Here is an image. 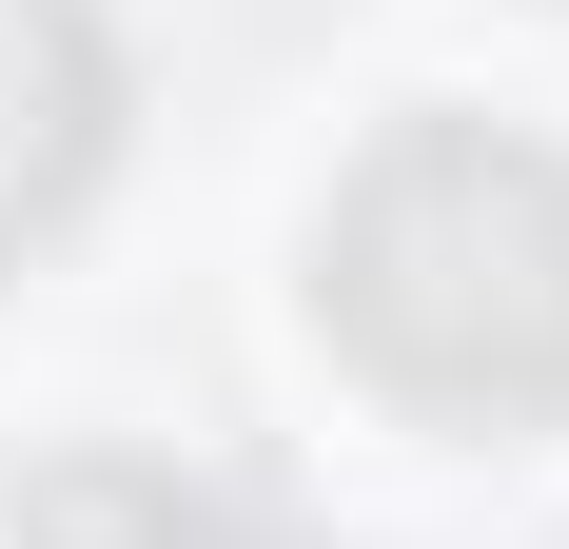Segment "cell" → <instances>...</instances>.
<instances>
[{"label":"cell","mask_w":569,"mask_h":549,"mask_svg":"<svg viewBox=\"0 0 569 549\" xmlns=\"http://www.w3.org/2000/svg\"><path fill=\"white\" fill-rule=\"evenodd\" d=\"M315 315L432 432L569 412V158L511 118H393L315 217Z\"/></svg>","instance_id":"cell-1"},{"label":"cell","mask_w":569,"mask_h":549,"mask_svg":"<svg viewBox=\"0 0 569 549\" xmlns=\"http://www.w3.org/2000/svg\"><path fill=\"white\" fill-rule=\"evenodd\" d=\"M118 158V20L99 0H0V274L40 256Z\"/></svg>","instance_id":"cell-2"},{"label":"cell","mask_w":569,"mask_h":549,"mask_svg":"<svg viewBox=\"0 0 569 549\" xmlns=\"http://www.w3.org/2000/svg\"><path fill=\"white\" fill-rule=\"evenodd\" d=\"M20 549H217V510L177 471H138V451H79V471L20 491Z\"/></svg>","instance_id":"cell-3"}]
</instances>
